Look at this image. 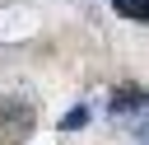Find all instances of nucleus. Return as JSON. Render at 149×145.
Segmentation results:
<instances>
[{
	"instance_id": "obj_1",
	"label": "nucleus",
	"mask_w": 149,
	"mask_h": 145,
	"mask_svg": "<svg viewBox=\"0 0 149 145\" xmlns=\"http://www.w3.org/2000/svg\"><path fill=\"white\" fill-rule=\"evenodd\" d=\"M135 108H144V89H140V84H121V89L112 94V112L126 117V112H135Z\"/></svg>"
},
{
	"instance_id": "obj_2",
	"label": "nucleus",
	"mask_w": 149,
	"mask_h": 145,
	"mask_svg": "<svg viewBox=\"0 0 149 145\" xmlns=\"http://www.w3.org/2000/svg\"><path fill=\"white\" fill-rule=\"evenodd\" d=\"M112 9L121 19H135V23H149V0H112Z\"/></svg>"
},
{
	"instance_id": "obj_3",
	"label": "nucleus",
	"mask_w": 149,
	"mask_h": 145,
	"mask_svg": "<svg viewBox=\"0 0 149 145\" xmlns=\"http://www.w3.org/2000/svg\"><path fill=\"white\" fill-rule=\"evenodd\" d=\"M84 122H88V108H70V112L61 117V131H79Z\"/></svg>"
}]
</instances>
